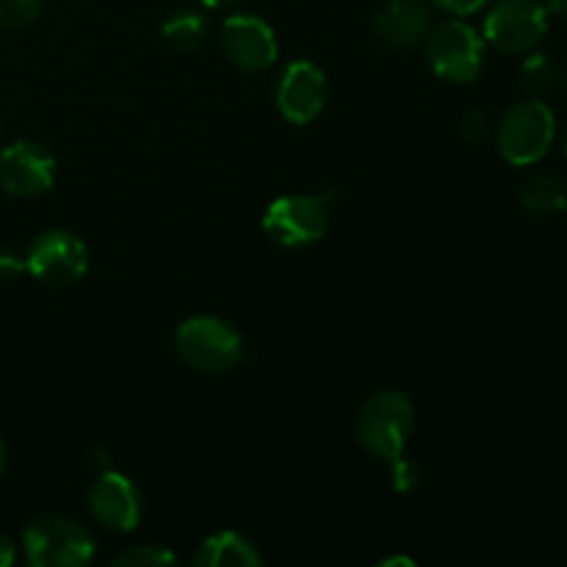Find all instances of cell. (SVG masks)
Instances as JSON below:
<instances>
[{
  "label": "cell",
  "instance_id": "4fadbf2b",
  "mask_svg": "<svg viewBox=\"0 0 567 567\" xmlns=\"http://www.w3.org/2000/svg\"><path fill=\"white\" fill-rule=\"evenodd\" d=\"M430 28L432 14L424 0H388L374 17L377 39L393 50H410L421 44Z\"/></svg>",
  "mask_w": 567,
  "mask_h": 567
},
{
  "label": "cell",
  "instance_id": "603a6c76",
  "mask_svg": "<svg viewBox=\"0 0 567 567\" xmlns=\"http://www.w3.org/2000/svg\"><path fill=\"white\" fill-rule=\"evenodd\" d=\"M25 269V258H20L11 249H0V280H14L17 275H22Z\"/></svg>",
  "mask_w": 567,
  "mask_h": 567
},
{
  "label": "cell",
  "instance_id": "4316f807",
  "mask_svg": "<svg viewBox=\"0 0 567 567\" xmlns=\"http://www.w3.org/2000/svg\"><path fill=\"white\" fill-rule=\"evenodd\" d=\"M391 565H404V567H415V563H413V559H408V557H388V559H382V563H380V567H391Z\"/></svg>",
  "mask_w": 567,
  "mask_h": 567
},
{
  "label": "cell",
  "instance_id": "f546056e",
  "mask_svg": "<svg viewBox=\"0 0 567 567\" xmlns=\"http://www.w3.org/2000/svg\"><path fill=\"white\" fill-rule=\"evenodd\" d=\"M565 153H567V138H565Z\"/></svg>",
  "mask_w": 567,
  "mask_h": 567
},
{
  "label": "cell",
  "instance_id": "6da1fadb",
  "mask_svg": "<svg viewBox=\"0 0 567 567\" xmlns=\"http://www.w3.org/2000/svg\"><path fill=\"white\" fill-rule=\"evenodd\" d=\"M415 430V408L402 391H380L358 413V441L371 457L396 460Z\"/></svg>",
  "mask_w": 567,
  "mask_h": 567
},
{
  "label": "cell",
  "instance_id": "52a82bcc",
  "mask_svg": "<svg viewBox=\"0 0 567 567\" xmlns=\"http://www.w3.org/2000/svg\"><path fill=\"white\" fill-rule=\"evenodd\" d=\"M25 269L28 275H33L44 286H75L89 269V249L75 233L44 230L28 247Z\"/></svg>",
  "mask_w": 567,
  "mask_h": 567
},
{
  "label": "cell",
  "instance_id": "8992f818",
  "mask_svg": "<svg viewBox=\"0 0 567 567\" xmlns=\"http://www.w3.org/2000/svg\"><path fill=\"white\" fill-rule=\"evenodd\" d=\"M330 227V208L324 197L313 194H288L277 197L264 214V233L286 249L310 247L321 241Z\"/></svg>",
  "mask_w": 567,
  "mask_h": 567
},
{
  "label": "cell",
  "instance_id": "7a4b0ae2",
  "mask_svg": "<svg viewBox=\"0 0 567 567\" xmlns=\"http://www.w3.org/2000/svg\"><path fill=\"white\" fill-rule=\"evenodd\" d=\"M175 352L199 374H221L241 360L244 341L219 316H192L175 332Z\"/></svg>",
  "mask_w": 567,
  "mask_h": 567
},
{
  "label": "cell",
  "instance_id": "ffe728a7",
  "mask_svg": "<svg viewBox=\"0 0 567 567\" xmlns=\"http://www.w3.org/2000/svg\"><path fill=\"white\" fill-rule=\"evenodd\" d=\"M419 482H421V468L413 463V460H404V454L402 457L391 460V485L396 487L399 493L415 491Z\"/></svg>",
  "mask_w": 567,
  "mask_h": 567
},
{
  "label": "cell",
  "instance_id": "ac0fdd59",
  "mask_svg": "<svg viewBox=\"0 0 567 567\" xmlns=\"http://www.w3.org/2000/svg\"><path fill=\"white\" fill-rule=\"evenodd\" d=\"M116 567H161L175 565V554L166 551L164 546H133L125 548L114 557Z\"/></svg>",
  "mask_w": 567,
  "mask_h": 567
},
{
  "label": "cell",
  "instance_id": "d4e9b609",
  "mask_svg": "<svg viewBox=\"0 0 567 567\" xmlns=\"http://www.w3.org/2000/svg\"><path fill=\"white\" fill-rule=\"evenodd\" d=\"M543 9L554 17H567V0H546V3H543Z\"/></svg>",
  "mask_w": 567,
  "mask_h": 567
},
{
  "label": "cell",
  "instance_id": "277c9868",
  "mask_svg": "<svg viewBox=\"0 0 567 567\" xmlns=\"http://www.w3.org/2000/svg\"><path fill=\"white\" fill-rule=\"evenodd\" d=\"M557 136L554 111L543 100L515 103L498 122V153L515 166H532L546 158Z\"/></svg>",
  "mask_w": 567,
  "mask_h": 567
},
{
  "label": "cell",
  "instance_id": "7c38bea8",
  "mask_svg": "<svg viewBox=\"0 0 567 567\" xmlns=\"http://www.w3.org/2000/svg\"><path fill=\"white\" fill-rule=\"evenodd\" d=\"M275 100L291 125H310L327 105V75L313 61H293L280 75Z\"/></svg>",
  "mask_w": 567,
  "mask_h": 567
},
{
  "label": "cell",
  "instance_id": "44dd1931",
  "mask_svg": "<svg viewBox=\"0 0 567 567\" xmlns=\"http://www.w3.org/2000/svg\"><path fill=\"white\" fill-rule=\"evenodd\" d=\"M487 133V116L482 111H468V114L460 120V136L468 144H476L480 138H485Z\"/></svg>",
  "mask_w": 567,
  "mask_h": 567
},
{
  "label": "cell",
  "instance_id": "f1b7e54d",
  "mask_svg": "<svg viewBox=\"0 0 567 567\" xmlns=\"http://www.w3.org/2000/svg\"><path fill=\"white\" fill-rule=\"evenodd\" d=\"M565 83H567V66H565Z\"/></svg>",
  "mask_w": 567,
  "mask_h": 567
},
{
  "label": "cell",
  "instance_id": "ba28073f",
  "mask_svg": "<svg viewBox=\"0 0 567 567\" xmlns=\"http://www.w3.org/2000/svg\"><path fill=\"white\" fill-rule=\"evenodd\" d=\"M548 33V11L537 0H498L485 20V39L502 53H532Z\"/></svg>",
  "mask_w": 567,
  "mask_h": 567
},
{
  "label": "cell",
  "instance_id": "d6986e66",
  "mask_svg": "<svg viewBox=\"0 0 567 567\" xmlns=\"http://www.w3.org/2000/svg\"><path fill=\"white\" fill-rule=\"evenodd\" d=\"M42 11V0H0V25L28 28Z\"/></svg>",
  "mask_w": 567,
  "mask_h": 567
},
{
  "label": "cell",
  "instance_id": "83f0119b",
  "mask_svg": "<svg viewBox=\"0 0 567 567\" xmlns=\"http://www.w3.org/2000/svg\"><path fill=\"white\" fill-rule=\"evenodd\" d=\"M3 471H6V443L3 437H0V476H3Z\"/></svg>",
  "mask_w": 567,
  "mask_h": 567
},
{
  "label": "cell",
  "instance_id": "8fae6325",
  "mask_svg": "<svg viewBox=\"0 0 567 567\" xmlns=\"http://www.w3.org/2000/svg\"><path fill=\"white\" fill-rule=\"evenodd\" d=\"M89 513L97 524L116 532V535L133 532L144 513L136 482L127 480L125 474H116V471H103L89 491Z\"/></svg>",
  "mask_w": 567,
  "mask_h": 567
},
{
  "label": "cell",
  "instance_id": "cb8c5ba5",
  "mask_svg": "<svg viewBox=\"0 0 567 567\" xmlns=\"http://www.w3.org/2000/svg\"><path fill=\"white\" fill-rule=\"evenodd\" d=\"M14 559H17L14 543H11V537H6L3 532H0V567L14 565Z\"/></svg>",
  "mask_w": 567,
  "mask_h": 567
},
{
  "label": "cell",
  "instance_id": "5b68a950",
  "mask_svg": "<svg viewBox=\"0 0 567 567\" xmlns=\"http://www.w3.org/2000/svg\"><path fill=\"white\" fill-rule=\"evenodd\" d=\"M426 61L437 78L449 83H471L485 61V39L463 20L437 22L426 33Z\"/></svg>",
  "mask_w": 567,
  "mask_h": 567
},
{
  "label": "cell",
  "instance_id": "e0dca14e",
  "mask_svg": "<svg viewBox=\"0 0 567 567\" xmlns=\"http://www.w3.org/2000/svg\"><path fill=\"white\" fill-rule=\"evenodd\" d=\"M557 64H554L551 55L546 53H532L526 55V61L520 64V83H524L526 92L532 94H543L548 89H554L557 83Z\"/></svg>",
  "mask_w": 567,
  "mask_h": 567
},
{
  "label": "cell",
  "instance_id": "9c48e42d",
  "mask_svg": "<svg viewBox=\"0 0 567 567\" xmlns=\"http://www.w3.org/2000/svg\"><path fill=\"white\" fill-rule=\"evenodd\" d=\"M55 183V158L39 142H11L0 150V188L11 197H39Z\"/></svg>",
  "mask_w": 567,
  "mask_h": 567
},
{
  "label": "cell",
  "instance_id": "9a60e30c",
  "mask_svg": "<svg viewBox=\"0 0 567 567\" xmlns=\"http://www.w3.org/2000/svg\"><path fill=\"white\" fill-rule=\"evenodd\" d=\"M520 205L535 216H554L567 208V188L557 175H535L520 188Z\"/></svg>",
  "mask_w": 567,
  "mask_h": 567
},
{
  "label": "cell",
  "instance_id": "30bf717a",
  "mask_svg": "<svg viewBox=\"0 0 567 567\" xmlns=\"http://www.w3.org/2000/svg\"><path fill=\"white\" fill-rule=\"evenodd\" d=\"M221 53L244 72H264L277 61L275 28L255 14H230L219 31Z\"/></svg>",
  "mask_w": 567,
  "mask_h": 567
},
{
  "label": "cell",
  "instance_id": "2e32d148",
  "mask_svg": "<svg viewBox=\"0 0 567 567\" xmlns=\"http://www.w3.org/2000/svg\"><path fill=\"white\" fill-rule=\"evenodd\" d=\"M161 37L169 44L172 50H181V53H192V50H199L208 39V20L205 14L194 9H181L164 22L161 28Z\"/></svg>",
  "mask_w": 567,
  "mask_h": 567
},
{
  "label": "cell",
  "instance_id": "3957f363",
  "mask_svg": "<svg viewBox=\"0 0 567 567\" xmlns=\"http://www.w3.org/2000/svg\"><path fill=\"white\" fill-rule=\"evenodd\" d=\"M22 548L33 567H83L94 559V540L66 515H42L22 532Z\"/></svg>",
  "mask_w": 567,
  "mask_h": 567
},
{
  "label": "cell",
  "instance_id": "484cf974",
  "mask_svg": "<svg viewBox=\"0 0 567 567\" xmlns=\"http://www.w3.org/2000/svg\"><path fill=\"white\" fill-rule=\"evenodd\" d=\"M208 9H230V6H238L241 0H203Z\"/></svg>",
  "mask_w": 567,
  "mask_h": 567
},
{
  "label": "cell",
  "instance_id": "5bb4252c",
  "mask_svg": "<svg viewBox=\"0 0 567 567\" xmlns=\"http://www.w3.org/2000/svg\"><path fill=\"white\" fill-rule=\"evenodd\" d=\"M260 563H264L260 551L241 532H216L203 540L192 557V565L197 567H255Z\"/></svg>",
  "mask_w": 567,
  "mask_h": 567
},
{
  "label": "cell",
  "instance_id": "7402d4cb",
  "mask_svg": "<svg viewBox=\"0 0 567 567\" xmlns=\"http://www.w3.org/2000/svg\"><path fill=\"white\" fill-rule=\"evenodd\" d=\"M432 3H435L441 11H446V14L468 17L474 14V11H480L487 0H432Z\"/></svg>",
  "mask_w": 567,
  "mask_h": 567
}]
</instances>
